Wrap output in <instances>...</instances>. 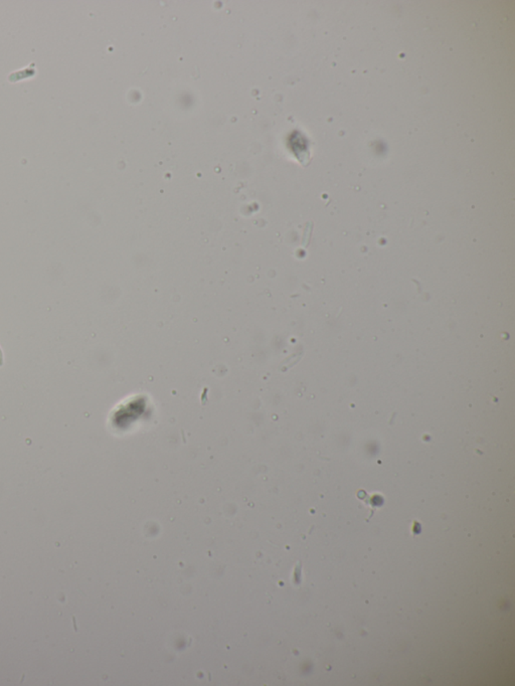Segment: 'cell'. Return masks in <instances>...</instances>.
I'll return each instance as SVG.
<instances>
[{"instance_id":"cell-1","label":"cell","mask_w":515,"mask_h":686,"mask_svg":"<svg viewBox=\"0 0 515 686\" xmlns=\"http://www.w3.org/2000/svg\"><path fill=\"white\" fill-rule=\"evenodd\" d=\"M2 360H2V353L1 350H0V365H2Z\"/></svg>"}]
</instances>
